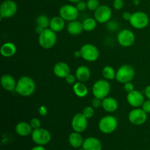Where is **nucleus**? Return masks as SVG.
<instances>
[{"mask_svg":"<svg viewBox=\"0 0 150 150\" xmlns=\"http://www.w3.org/2000/svg\"><path fill=\"white\" fill-rule=\"evenodd\" d=\"M65 26V20L61 16H55L51 19L50 21V29L55 32H59L64 29Z\"/></svg>","mask_w":150,"mask_h":150,"instance_id":"obj_25","label":"nucleus"},{"mask_svg":"<svg viewBox=\"0 0 150 150\" xmlns=\"http://www.w3.org/2000/svg\"><path fill=\"white\" fill-rule=\"evenodd\" d=\"M38 111H39L40 115L42 116V117H45L48 114V109H47V108L45 105H41V106H40Z\"/></svg>","mask_w":150,"mask_h":150,"instance_id":"obj_40","label":"nucleus"},{"mask_svg":"<svg viewBox=\"0 0 150 150\" xmlns=\"http://www.w3.org/2000/svg\"><path fill=\"white\" fill-rule=\"evenodd\" d=\"M1 84L3 89L8 92H13L16 90L17 81L10 74H4L1 78Z\"/></svg>","mask_w":150,"mask_h":150,"instance_id":"obj_17","label":"nucleus"},{"mask_svg":"<svg viewBox=\"0 0 150 150\" xmlns=\"http://www.w3.org/2000/svg\"><path fill=\"white\" fill-rule=\"evenodd\" d=\"M17 51L16 45L13 42H4L0 48V53L4 57H12Z\"/></svg>","mask_w":150,"mask_h":150,"instance_id":"obj_22","label":"nucleus"},{"mask_svg":"<svg viewBox=\"0 0 150 150\" xmlns=\"http://www.w3.org/2000/svg\"><path fill=\"white\" fill-rule=\"evenodd\" d=\"M53 72L57 77L59 79H65L70 73V66L64 62H59L54 66Z\"/></svg>","mask_w":150,"mask_h":150,"instance_id":"obj_16","label":"nucleus"},{"mask_svg":"<svg viewBox=\"0 0 150 150\" xmlns=\"http://www.w3.org/2000/svg\"><path fill=\"white\" fill-rule=\"evenodd\" d=\"M18 11V6L13 0H5L0 6L1 18H10L14 16Z\"/></svg>","mask_w":150,"mask_h":150,"instance_id":"obj_9","label":"nucleus"},{"mask_svg":"<svg viewBox=\"0 0 150 150\" xmlns=\"http://www.w3.org/2000/svg\"><path fill=\"white\" fill-rule=\"evenodd\" d=\"M79 150H84V149H83V148H82V147H81V148H79Z\"/></svg>","mask_w":150,"mask_h":150,"instance_id":"obj_48","label":"nucleus"},{"mask_svg":"<svg viewBox=\"0 0 150 150\" xmlns=\"http://www.w3.org/2000/svg\"><path fill=\"white\" fill-rule=\"evenodd\" d=\"M86 4H87V8L89 9L90 11L95 12L97 9L99 7L100 4L99 0H88L86 1Z\"/></svg>","mask_w":150,"mask_h":150,"instance_id":"obj_30","label":"nucleus"},{"mask_svg":"<svg viewBox=\"0 0 150 150\" xmlns=\"http://www.w3.org/2000/svg\"><path fill=\"white\" fill-rule=\"evenodd\" d=\"M76 76L79 81L84 83L90 79L91 71L89 67L86 66H79L76 70Z\"/></svg>","mask_w":150,"mask_h":150,"instance_id":"obj_21","label":"nucleus"},{"mask_svg":"<svg viewBox=\"0 0 150 150\" xmlns=\"http://www.w3.org/2000/svg\"><path fill=\"white\" fill-rule=\"evenodd\" d=\"M124 89L125 90L126 92L129 93V92H131L132 91L135 90V87L133 83L131 81L127 82V83H124Z\"/></svg>","mask_w":150,"mask_h":150,"instance_id":"obj_38","label":"nucleus"},{"mask_svg":"<svg viewBox=\"0 0 150 150\" xmlns=\"http://www.w3.org/2000/svg\"><path fill=\"white\" fill-rule=\"evenodd\" d=\"M31 150H45L43 146H41V145H38V146H35V147L32 148Z\"/></svg>","mask_w":150,"mask_h":150,"instance_id":"obj_44","label":"nucleus"},{"mask_svg":"<svg viewBox=\"0 0 150 150\" xmlns=\"http://www.w3.org/2000/svg\"><path fill=\"white\" fill-rule=\"evenodd\" d=\"M67 30L70 35H74V36L79 35L83 31V25H82L81 22L79 21H72L69 22L68 25H67Z\"/></svg>","mask_w":150,"mask_h":150,"instance_id":"obj_23","label":"nucleus"},{"mask_svg":"<svg viewBox=\"0 0 150 150\" xmlns=\"http://www.w3.org/2000/svg\"><path fill=\"white\" fill-rule=\"evenodd\" d=\"M111 91V84L106 79L98 80L92 86V94L95 98L103 100L108 97Z\"/></svg>","mask_w":150,"mask_h":150,"instance_id":"obj_3","label":"nucleus"},{"mask_svg":"<svg viewBox=\"0 0 150 150\" xmlns=\"http://www.w3.org/2000/svg\"><path fill=\"white\" fill-rule=\"evenodd\" d=\"M118 127V122L114 117L107 115L103 117L99 122L98 127L102 133L110 134L115 131Z\"/></svg>","mask_w":150,"mask_h":150,"instance_id":"obj_5","label":"nucleus"},{"mask_svg":"<svg viewBox=\"0 0 150 150\" xmlns=\"http://www.w3.org/2000/svg\"><path fill=\"white\" fill-rule=\"evenodd\" d=\"M73 92L79 98H84L88 94V88L83 82L78 81L73 84Z\"/></svg>","mask_w":150,"mask_h":150,"instance_id":"obj_26","label":"nucleus"},{"mask_svg":"<svg viewBox=\"0 0 150 150\" xmlns=\"http://www.w3.org/2000/svg\"><path fill=\"white\" fill-rule=\"evenodd\" d=\"M15 130L18 135L23 136V137L29 136L30 134H32V131H33V129H32L30 123H28L26 122H21L18 123Z\"/></svg>","mask_w":150,"mask_h":150,"instance_id":"obj_20","label":"nucleus"},{"mask_svg":"<svg viewBox=\"0 0 150 150\" xmlns=\"http://www.w3.org/2000/svg\"><path fill=\"white\" fill-rule=\"evenodd\" d=\"M81 57L87 62H95L100 57V51L98 48L93 44L86 43L82 45L80 49Z\"/></svg>","mask_w":150,"mask_h":150,"instance_id":"obj_7","label":"nucleus"},{"mask_svg":"<svg viewBox=\"0 0 150 150\" xmlns=\"http://www.w3.org/2000/svg\"><path fill=\"white\" fill-rule=\"evenodd\" d=\"M36 89L35 82L29 76H23L18 80L16 92L23 97H29L33 95Z\"/></svg>","mask_w":150,"mask_h":150,"instance_id":"obj_1","label":"nucleus"},{"mask_svg":"<svg viewBox=\"0 0 150 150\" xmlns=\"http://www.w3.org/2000/svg\"><path fill=\"white\" fill-rule=\"evenodd\" d=\"M132 13H129V12H124L122 13V18L124 20L127 21H130V18H131Z\"/></svg>","mask_w":150,"mask_h":150,"instance_id":"obj_41","label":"nucleus"},{"mask_svg":"<svg viewBox=\"0 0 150 150\" xmlns=\"http://www.w3.org/2000/svg\"><path fill=\"white\" fill-rule=\"evenodd\" d=\"M32 139L36 144L44 146L50 142L51 135L48 130L40 127L33 130L32 133Z\"/></svg>","mask_w":150,"mask_h":150,"instance_id":"obj_8","label":"nucleus"},{"mask_svg":"<svg viewBox=\"0 0 150 150\" xmlns=\"http://www.w3.org/2000/svg\"><path fill=\"white\" fill-rule=\"evenodd\" d=\"M74 57H76V58H80V57H81V53L80 50L75 51V52H74Z\"/></svg>","mask_w":150,"mask_h":150,"instance_id":"obj_45","label":"nucleus"},{"mask_svg":"<svg viewBox=\"0 0 150 150\" xmlns=\"http://www.w3.org/2000/svg\"><path fill=\"white\" fill-rule=\"evenodd\" d=\"M44 29H45L42 28V27H41V26H37L36 28H35V32H36L38 34V35H40V34H41L42 32H43Z\"/></svg>","mask_w":150,"mask_h":150,"instance_id":"obj_43","label":"nucleus"},{"mask_svg":"<svg viewBox=\"0 0 150 150\" xmlns=\"http://www.w3.org/2000/svg\"><path fill=\"white\" fill-rule=\"evenodd\" d=\"M30 125L32 126V129L33 130H35V129L40 128L41 127V122L40 121L39 119L38 118H33L32 119V120L30 121Z\"/></svg>","mask_w":150,"mask_h":150,"instance_id":"obj_34","label":"nucleus"},{"mask_svg":"<svg viewBox=\"0 0 150 150\" xmlns=\"http://www.w3.org/2000/svg\"><path fill=\"white\" fill-rule=\"evenodd\" d=\"M50 21L51 20L45 15H40L36 20L37 26H41L43 29H48L50 27Z\"/></svg>","mask_w":150,"mask_h":150,"instance_id":"obj_29","label":"nucleus"},{"mask_svg":"<svg viewBox=\"0 0 150 150\" xmlns=\"http://www.w3.org/2000/svg\"><path fill=\"white\" fill-rule=\"evenodd\" d=\"M76 79H77V78H76V75H73L71 73H70L65 78L66 82L67 83H69V84H74L75 83H76Z\"/></svg>","mask_w":150,"mask_h":150,"instance_id":"obj_36","label":"nucleus"},{"mask_svg":"<svg viewBox=\"0 0 150 150\" xmlns=\"http://www.w3.org/2000/svg\"><path fill=\"white\" fill-rule=\"evenodd\" d=\"M140 1L141 0H133V4H135V5H139V4H140Z\"/></svg>","mask_w":150,"mask_h":150,"instance_id":"obj_46","label":"nucleus"},{"mask_svg":"<svg viewBox=\"0 0 150 150\" xmlns=\"http://www.w3.org/2000/svg\"><path fill=\"white\" fill-rule=\"evenodd\" d=\"M135 77V69L130 64H123L119 67L116 74V80L120 83L130 82Z\"/></svg>","mask_w":150,"mask_h":150,"instance_id":"obj_4","label":"nucleus"},{"mask_svg":"<svg viewBox=\"0 0 150 150\" xmlns=\"http://www.w3.org/2000/svg\"><path fill=\"white\" fill-rule=\"evenodd\" d=\"M76 7H77V9L79 10V12H83L87 8V4H86V2L83 1H80L79 2L76 3Z\"/></svg>","mask_w":150,"mask_h":150,"instance_id":"obj_35","label":"nucleus"},{"mask_svg":"<svg viewBox=\"0 0 150 150\" xmlns=\"http://www.w3.org/2000/svg\"><path fill=\"white\" fill-rule=\"evenodd\" d=\"M119 27H120V24L116 21L110 20L109 21L107 22V28L111 32H115L119 29Z\"/></svg>","mask_w":150,"mask_h":150,"instance_id":"obj_32","label":"nucleus"},{"mask_svg":"<svg viewBox=\"0 0 150 150\" xmlns=\"http://www.w3.org/2000/svg\"><path fill=\"white\" fill-rule=\"evenodd\" d=\"M83 141L84 140H83V136H81V133H78L76 131L70 133L68 138V142L70 146L76 149H79L81 147L83 144Z\"/></svg>","mask_w":150,"mask_h":150,"instance_id":"obj_24","label":"nucleus"},{"mask_svg":"<svg viewBox=\"0 0 150 150\" xmlns=\"http://www.w3.org/2000/svg\"><path fill=\"white\" fill-rule=\"evenodd\" d=\"M124 0H114L113 7L116 10H120L124 7Z\"/></svg>","mask_w":150,"mask_h":150,"instance_id":"obj_33","label":"nucleus"},{"mask_svg":"<svg viewBox=\"0 0 150 150\" xmlns=\"http://www.w3.org/2000/svg\"><path fill=\"white\" fill-rule=\"evenodd\" d=\"M92 106L94 108H98L102 106V100L99 99L98 98H93L92 100Z\"/></svg>","mask_w":150,"mask_h":150,"instance_id":"obj_37","label":"nucleus"},{"mask_svg":"<svg viewBox=\"0 0 150 150\" xmlns=\"http://www.w3.org/2000/svg\"><path fill=\"white\" fill-rule=\"evenodd\" d=\"M95 18L98 23H105L109 21L112 16V10L108 5H100L94 13Z\"/></svg>","mask_w":150,"mask_h":150,"instance_id":"obj_12","label":"nucleus"},{"mask_svg":"<svg viewBox=\"0 0 150 150\" xmlns=\"http://www.w3.org/2000/svg\"><path fill=\"white\" fill-rule=\"evenodd\" d=\"M103 76L106 80H114L116 79V74L117 71H115L114 68L111 66H105L103 69Z\"/></svg>","mask_w":150,"mask_h":150,"instance_id":"obj_28","label":"nucleus"},{"mask_svg":"<svg viewBox=\"0 0 150 150\" xmlns=\"http://www.w3.org/2000/svg\"><path fill=\"white\" fill-rule=\"evenodd\" d=\"M127 101L133 108H140L145 101L143 94L138 90H133L127 95Z\"/></svg>","mask_w":150,"mask_h":150,"instance_id":"obj_15","label":"nucleus"},{"mask_svg":"<svg viewBox=\"0 0 150 150\" xmlns=\"http://www.w3.org/2000/svg\"><path fill=\"white\" fill-rule=\"evenodd\" d=\"M87 120L88 119L82 113L76 114L72 119L71 125L73 130L78 133H83L87 127Z\"/></svg>","mask_w":150,"mask_h":150,"instance_id":"obj_14","label":"nucleus"},{"mask_svg":"<svg viewBox=\"0 0 150 150\" xmlns=\"http://www.w3.org/2000/svg\"><path fill=\"white\" fill-rule=\"evenodd\" d=\"M128 120L134 125H142L147 120V114L142 108H135L129 113Z\"/></svg>","mask_w":150,"mask_h":150,"instance_id":"obj_11","label":"nucleus"},{"mask_svg":"<svg viewBox=\"0 0 150 150\" xmlns=\"http://www.w3.org/2000/svg\"><path fill=\"white\" fill-rule=\"evenodd\" d=\"M95 108L92 106H86L83 108L82 114L85 116L87 119L92 118L95 114Z\"/></svg>","mask_w":150,"mask_h":150,"instance_id":"obj_31","label":"nucleus"},{"mask_svg":"<svg viewBox=\"0 0 150 150\" xmlns=\"http://www.w3.org/2000/svg\"><path fill=\"white\" fill-rule=\"evenodd\" d=\"M57 37L56 32L50 28L45 29L43 32L39 35L38 42L42 48L45 49H49L53 48L57 42Z\"/></svg>","mask_w":150,"mask_h":150,"instance_id":"obj_2","label":"nucleus"},{"mask_svg":"<svg viewBox=\"0 0 150 150\" xmlns=\"http://www.w3.org/2000/svg\"><path fill=\"white\" fill-rule=\"evenodd\" d=\"M67 1H70V2H71V3H77V2H79V1H81V0H67Z\"/></svg>","mask_w":150,"mask_h":150,"instance_id":"obj_47","label":"nucleus"},{"mask_svg":"<svg viewBox=\"0 0 150 150\" xmlns=\"http://www.w3.org/2000/svg\"><path fill=\"white\" fill-rule=\"evenodd\" d=\"M119 104L117 100L112 97H106L102 100V108L108 113L115 112L118 109Z\"/></svg>","mask_w":150,"mask_h":150,"instance_id":"obj_19","label":"nucleus"},{"mask_svg":"<svg viewBox=\"0 0 150 150\" xmlns=\"http://www.w3.org/2000/svg\"><path fill=\"white\" fill-rule=\"evenodd\" d=\"M136 40L134 33L129 29H122L117 35V41L122 47H130Z\"/></svg>","mask_w":150,"mask_h":150,"instance_id":"obj_13","label":"nucleus"},{"mask_svg":"<svg viewBox=\"0 0 150 150\" xmlns=\"http://www.w3.org/2000/svg\"><path fill=\"white\" fill-rule=\"evenodd\" d=\"M142 109L146 113V114H150V100L147 99L144 102L142 105Z\"/></svg>","mask_w":150,"mask_h":150,"instance_id":"obj_39","label":"nucleus"},{"mask_svg":"<svg viewBox=\"0 0 150 150\" xmlns=\"http://www.w3.org/2000/svg\"><path fill=\"white\" fill-rule=\"evenodd\" d=\"M59 14L64 20L67 21H72L78 18L79 11L76 6L72 4H64L60 7Z\"/></svg>","mask_w":150,"mask_h":150,"instance_id":"obj_10","label":"nucleus"},{"mask_svg":"<svg viewBox=\"0 0 150 150\" xmlns=\"http://www.w3.org/2000/svg\"><path fill=\"white\" fill-rule=\"evenodd\" d=\"M130 23L133 27L137 29H142L149 25V18L144 12L139 11L132 13Z\"/></svg>","mask_w":150,"mask_h":150,"instance_id":"obj_6","label":"nucleus"},{"mask_svg":"<svg viewBox=\"0 0 150 150\" xmlns=\"http://www.w3.org/2000/svg\"><path fill=\"white\" fill-rule=\"evenodd\" d=\"M144 94H145V96L146 97V98L150 100V85H149V86H147L146 87V89H145L144 90Z\"/></svg>","mask_w":150,"mask_h":150,"instance_id":"obj_42","label":"nucleus"},{"mask_svg":"<svg viewBox=\"0 0 150 150\" xmlns=\"http://www.w3.org/2000/svg\"><path fill=\"white\" fill-rule=\"evenodd\" d=\"M81 147L84 150H102L103 145L97 138L89 137L84 139Z\"/></svg>","mask_w":150,"mask_h":150,"instance_id":"obj_18","label":"nucleus"},{"mask_svg":"<svg viewBox=\"0 0 150 150\" xmlns=\"http://www.w3.org/2000/svg\"><path fill=\"white\" fill-rule=\"evenodd\" d=\"M97 23L98 21L95 20V18H87L84 19L82 22L83 30L86 32H92L96 28Z\"/></svg>","mask_w":150,"mask_h":150,"instance_id":"obj_27","label":"nucleus"}]
</instances>
